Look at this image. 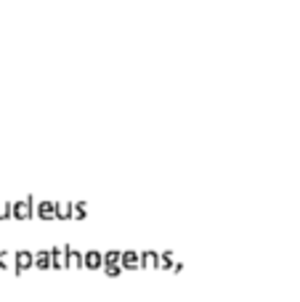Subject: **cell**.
Listing matches in <instances>:
<instances>
[{"label":"cell","instance_id":"cell-1","mask_svg":"<svg viewBox=\"0 0 300 302\" xmlns=\"http://www.w3.org/2000/svg\"><path fill=\"white\" fill-rule=\"evenodd\" d=\"M29 268H35V252H29V249H19L16 254H13V276L27 273Z\"/></svg>","mask_w":300,"mask_h":302},{"label":"cell","instance_id":"cell-15","mask_svg":"<svg viewBox=\"0 0 300 302\" xmlns=\"http://www.w3.org/2000/svg\"><path fill=\"white\" fill-rule=\"evenodd\" d=\"M160 268H162V270H173V268H176V260H173L170 252L160 254Z\"/></svg>","mask_w":300,"mask_h":302},{"label":"cell","instance_id":"cell-5","mask_svg":"<svg viewBox=\"0 0 300 302\" xmlns=\"http://www.w3.org/2000/svg\"><path fill=\"white\" fill-rule=\"evenodd\" d=\"M38 217L43 220V223H51V220H56V202H38Z\"/></svg>","mask_w":300,"mask_h":302},{"label":"cell","instance_id":"cell-14","mask_svg":"<svg viewBox=\"0 0 300 302\" xmlns=\"http://www.w3.org/2000/svg\"><path fill=\"white\" fill-rule=\"evenodd\" d=\"M13 215V202H0V223Z\"/></svg>","mask_w":300,"mask_h":302},{"label":"cell","instance_id":"cell-9","mask_svg":"<svg viewBox=\"0 0 300 302\" xmlns=\"http://www.w3.org/2000/svg\"><path fill=\"white\" fill-rule=\"evenodd\" d=\"M56 220H72V202H56Z\"/></svg>","mask_w":300,"mask_h":302},{"label":"cell","instance_id":"cell-13","mask_svg":"<svg viewBox=\"0 0 300 302\" xmlns=\"http://www.w3.org/2000/svg\"><path fill=\"white\" fill-rule=\"evenodd\" d=\"M11 268V273H13V257L6 252V249H0V270H8Z\"/></svg>","mask_w":300,"mask_h":302},{"label":"cell","instance_id":"cell-4","mask_svg":"<svg viewBox=\"0 0 300 302\" xmlns=\"http://www.w3.org/2000/svg\"><path fill=\"white\" fill-rule=\"evenodd\" d=\"M83 265L90 268V270H104V254L90 249V252H83Z\"/></svg>","mask_w":300,"mask_h":302},{"label":"cell","instance_id":"cell-6","mask_svg":"<svg viewBox=\"0 0 300 302\" xmlns=\"http://www.w3.org/2000/svg\"><path fill=\"white\" fill-rule=\"evenodd\" d=\"M122 268H125V270H138V268H141V254H136V252H122Z\"/></svg>","mask_w":300,"mask_h":302},{"label":"cell","instance_id":"cell-7","mask_svg":"<svg viewBox=\"0 0 300 302\" xmlns=\"http://www.w3.org/2000/svg\"><path fill=\"white\" fill-rule=\"evenodd\" d=\"M35 268H38V270H48V268H51V249L35 252Z\"/></svg>","mask_w":300,"mask_h":302},{"label":"cell","instance_id":"cell-8","mask_svg":"<svg viewBox=\"0 0 300 302\" xmlns=\"http://www.w3.org/2000/svg\"><path fill=\"white\" fill-rule=\"evenodd\" d=\"M141 268H160V254L146 249L144 254H141Z\"/></svg>","mask_w":300,"mask_h":302},{"label":"cell","instance_id":"cell-10","mask_svg":"<svg viewBox=\"0 0 300 302\" xmlns=\"http://www.w3.org/2000/svg\"><path fill=\"white\" fill-rule=\"evenodd\" d=\"M67 268H74V270H77V268H85V265H83V252H77V249H72V247H69V254H67Z\"/></svg>","mask_w":300,"mask_h":302},{"label":"cell","instance_id":"cell-11","mask_svg":"<svg viewBox=\"0 0 300 302\" xmlns=\"http://www.w3.org/2000/svg\"><path fill=\"white\" fill-rule=\"evenodd\" d=\"M85 210H88L85 202H72V217L74 220H85Z\"/></svg>","mask_w":300,"mask_h":302},{"label":"cell","instance_id":"cell-12","mask_svg":"<svg viewBox=\"0 0 300 302\" xmlns=\"http://www.w3.org/2000/svg\"><path fill=\"white\" fill-rule=\"evenodd\" d=\"M122 270H125L122 263H106V265H104V273H106L109 278H117V276L122 273Z\"/></svg>","mask_w":300,"mask_h":302},{"label":"cell","instance_id":"cell-2","mask_svg":"<svg viewBox=\"0 0 300 302\" xmlns=\"http://www.w3.org/2000/svg\"><path fill=\"white\" fill-rule=\"evenodd\" d=\"M35 215V196H27V199H19V202H13V220H29Z\"/></svg>","mask_w":300,"mask_h":302},{"label":"cell","instance_id":"cell-3","mask_svg":"<svg viewBox=\"0 0 300 302\" xmlns=\"http://www.w3.org/2000/svg\"><path fill=\"white\" fill-rule=\"evenodd\" d=\"M67 254H69V244H59L51 249V268L61 270V268H67Z\"/></svg>","mask_w":300,"mask_h":302}]
</instances>
